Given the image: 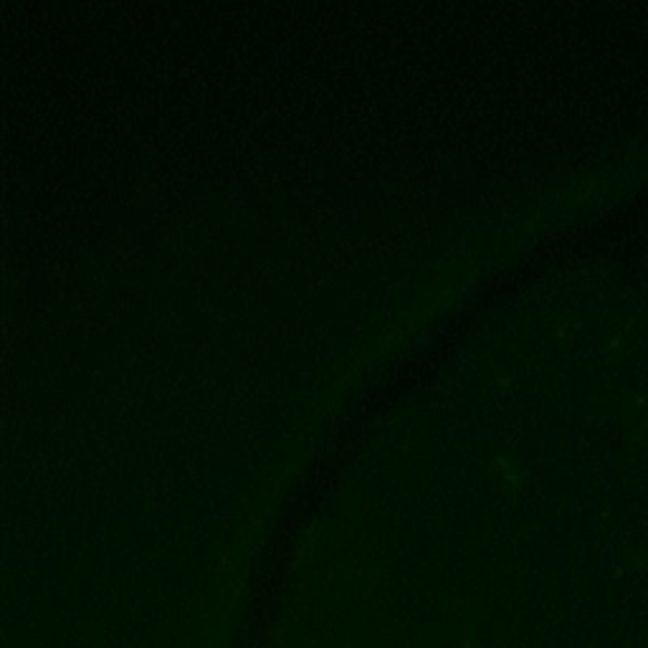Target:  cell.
<instances>
[{
  "instance_id": "ac0fdd59",
  "label": "cell",
  "mask_w": 648,
  "mask_h": 648,
  "mask_svg": "<svg viewBox=\"0 0 648 648\" xmlns=\"http://www.w3.org/2000/svg\"><path fill=\"white\" fill-rule=\"evenodd\" d=\"M438 177L443 180H453V183H471V165L469 157L449 152V155L438 157Z\"/></svg>"
},
{
  "instance_id": "4316f807",
  "label": "cell",
  "mask_w": 648,
  "mask_h": 648,
  "mask_svg": "<svg viewBox=\"0 0 648 648\" xmlns=\"http://www.w3.org/2000/svg\"><path fill=\"white\" fill-rule=\"evenodd\" d=\"M312 476H314V489L317 496L327 492H334L339 484V466L337 464H314L312 466Z\"/></svg>"
},
{
  "instance_id": "4dcf8cb0",
  "label": "cell",
  "mask_w": 648,
  "mask_h": 648,
  "mask_svg": "<svg viewBox=\"0 0 648 648\" xmlns=\"http://www.w3.org/2000/svg\"><path fill=\"white\" fill-rule=\"evenodd\" d=\"M393 206V183L388 177L370 180V210H388Z\"/></svg>"
},
{
  "instance_id": "603a6c76",
  "label": "cell",
  "mask_w": 648,
  "mask_h": 648,
  "mask_svg": "<svg viewBox=\"0 0 648 648\" xmlns=\"http://www.w3.org/2000/svg\"><path fill=\"white\" fill-rule=\"evenodd\" d=\"M231 203L236 208H246L253 210L264 203V192H261V183L258 180H246V183H236L231 190Z\"/></svg>"
},
{
  "instance_id": "f546056e",
  "label": "cell",
  "mask_w": 648,
  "mask_h": 648,
  "mask_svg": "<svg viewBox=\"0 0 648 648\" xmlns=\"http://www.w3.org/2000/svg\"><path fill=\"white\" fill-rule=\"evenodd\" d=\"M492 203H494V185L489 180H474L471 190H469L466 213H471V210H489Z\"/></svg>"
},
{
  "instance_id": "d6a6232c",
  "label": "cell",
  "mask_w": 648,
  "mask_h": 648,
  "mask_svg": "<svg viewBox=\"0 0 648 648\" xmlns=\"http://www.w3.org/2000/svg\"><path fill=\"white\" fill-rule=\"evenodd\" d=\"M102 251H104V246L99 243V238L91 236V233L76 236L74 258H81V261H87V264H91V261H96V258L102 256Z\"/></svg>"
},
{
  "instance_id": "484cf974",
  "label": "cell",
  "mask_w": 648,
  "mask_h": 648,
  "mask_svg": "<svg viewBox=\"0 0 648 648\" xmlns=\"http://www.w3.org/2000/svg\"><path fill=\"white\" fill-rule=\"evenodd\" d=\"M152 198V208L155 210H170V208L180 206V185L172 183H155L150 190Z\"/></svg>"
},
{
  "instance_id": "5bb4252c",
  "label": "cell",
  "mask_w": 648,
  "mask_h": 648,
  "mask_svg": "<svg viewBox=\"0 0 648 648\" xmlns=\"http://www.w3.org/2000/svg\"><path fill=\"white\" fill-rule=\"evenodd\" d=\"M107 534H109V527H107V519H102L99 514H87L81 516L76 522V542L81 547H99L107 542Z\"/></svg>"
},
{
  "instance_id": "5b68a950",
  "label": "cell",
  "mask_w": 648,
  "mask_h": 648,
  "mask_svg": "<svg viewBox=\"0 0 648 648\" xmlns=\"http://www.w3.org/2000/svg\"><path fill=\"white\" fill-rule=\"evenodd\" d=\"M332 431H334V441L342 446H362L368 441V415L360 411H339L332 420Z\"/></svg>"
},
{
  "instance_id": "8992f818",
  "label": "cell",
  "mask_w": 648,
  "mask_h": 648,
  "mask_svg": "<svg viewBox=\"0 0 648 648\" xmlns=\"http://www.w3.org/2000/svg\"><path fill=\"white\" fill-rule=\"evenodd\" d=\"M443 347H446V342H443L441 334H435L433 330L415 332L411 337L413 365H418V368H438V365H441Z\"/></svg>"
},
{
  "instance_id": "52a82bcc",
  "label": "cell",
  "mask_w": 648,
  "mask_h": 648,
  "mask_svg": "<svg viewBox=\"0 0 648 648\" xmlns=\"http://www.w3.org/2000/svg\"><path fill=\"white\" fill-rule=\"evenodd\" d=\"M435 253L446 264H464L469 258V236L458 226H449L435 233Z\"/></svg>"
},
{
  "instance_id": "cb8c5ba5",
  "label": "cell",
  "mask_w": 648,
  "mask_h": 648,
  "mask_svg": "<svg viewBox=\"0 0 648 648\" xmlns=\"http://www.w3.org/2000/svg\"><path fill=\"white\" fill-rule=\"evenodd\" d=\"M339 449L342 443H337L334 438H324V435H314L309 438V446H307V453L314 464H337Z\"/></svg>"
},
{
  "instance_id": "8fae6325",
  "label": "cell",
  "mask_w": 648,
  "mask_h": 648,
  "mask_svg": "<svg viewBox=\"0 0 648 648\" xmlns=\"http://www.w3.org/2000/svg\"><path fill=\"white\" fill-rule=\"evenodd\" d=\"M266 631L264 623L253 618H238L231 623V648H264Z\"/></svg>"
},
{
  "instance_id": "7c38bea8",
  "label": "cell",
  "mask_w": 648,
  "mask_h": 648,
  "mask_svg": "<svg viewBox=\"0 0 648 648\" xmlns=\"http://www.w3.org/2000/svg\"><path fill=\"white\" fill-rule=\"evenodd\" d=\"M206 514L210 522H233L238 514V501L228 489H213L206 496Z\"/></svg>"
},
{
  "instance_id": "7402d4cb",
  "label": "cell",
  "mask_w": 648,
  "mask_h": 648,
  "mask_svg": "<svg viewBox=\"0 0 648 648\" xmlns=\"http://www.w3.org/2000/svg\"><path fill=\"white\" fill-rule=\"evenodd\" d=\"M469 362H471V350H469V339H451L443 347L441 368L466 370L469 372Z\"/></svg>"
},
{
  "instance_id": "74e56055",
  "label": "cell",
  "mask_w": 648,
  "mask_h": 648,
  "mask_svg": "<svg viewBox=\"0 0 648 648\" xmlns=\"http://www.w3.org/2000/svg\"><path fill=\"white\" fill-rule=\"evenodd\" d=\"M365 464V449L362 446H342L339 449L337 466H345V469H360Z\"/></svg>"
},
{
  "instance_id": "277c9868",
  "label": "cell",
  "mask_w": 648,
  "mask_h": 648,
  "mask_svg": "<svg viewBox=\"0 0 648 648\" xmlns=\"http://www.w3.org/2000/svg\"><path fill=\"white\" fill-rule=\"evenodd\" d=\"M443 296L449 299L453 307H458L461 312H466L469 317H479L489 312V304H492V287L484 284V281L476 279H466L458 281L453 287H449L443 291Z\"/></svg>"
},
{
  "instance_id": "d4e9b609",
  "label": "cell",
  "mask_w": 648,
  "mask_h": 648,
  "mask_svg": "<svg viewBox=\"0 0 648 648\" xmlns=\"http://www.w3.org/2000/svg\"><path fill=\"white\" fill-rule=\"evenodd\" d=\"M266 620H271V623H284L289 615V595L284 588H273L266 593Z\"/></svg>"
},
{
  "instance_id": "60d3db41",
  "label": "cell",
  "mask_w": 648,
  "mask_h": 648,
  "mask_svg": "<svg viewBox=\"0 0 648 648\" xmlns=\"http://www.w3.org/2000/svg\"><path fill=\"white\" fill-rule=\"evenodd\" d=\"M494 623L492 620H481L479 628H476V641L481 648H494Z\"/></svg>"
},
{
  "instance_id": "9c48e42d",
  "label": "cell",
  "mask_w": 648,
  "mask_h": 648,
  "mask_svg": "<svg viewBox=\"0 0 648 648\" xmlns=\"http://www.w3.org/2000/svg\"><path fill=\"white\" fill-rule=\"evenodd\" d=\"M438 438L446 446H464L474 443V411L464 415H446L438 418Z\"/></svg>"
},
{
  "instance_id": "83f0119b",
  "label": "cell",
  "mask_w": 648,
  "mask_h": 648,
  "mask_svg": "<svg viewBox=\"0 0 648 648\" xmlns=\"http://www.w3.org/2000/svg\"><path fill=\"white\" fill-rule=\"evenodd\" d=\"M99 228L102 233L109 236H127V221H125V208L109 206L99 213Z\"/></svg>"
},
{
  "instance_id": "f1b7e54d",
  "label": "cell",
  "mask_w": 648,
  "mask_h": 648,
  "mask_svg": "<svg viewBox=\"0 0 648 648\" xmlns=\"http://www.w3.org/2000/svg\"><path fill=\"white\" fill-rule=\"evenodd\" d=\"M496 433H499V426H496V418L492 413H479L474 411V443H496Z\"/></svg>"
},
{
  "instance_id": "f35d334b",
  "label": "cell",
  "mask_w": 648,
  "mask_h": 648,
  "mask_svg": "<svg viewBox=\"0 0 648 648\" xmlns=\"http://www.w3.org/2000/svg\"><path fill=\"white\" fill-rule=\"evenodd\" d=\"M516 507H519V516H522V519H534V516L539 514L537 501L532 499V496H530L527 492L519 494V499H516Z\"/></svg>"
},
{
  "instance_id": "ab89813d",
  "label": "cell",
  "mask_w": 648,
  "mask_h": 648,
  "mask_svg": "<svg viewBox=\"0 0 648 648\" xmlns=\"http://www.w3.org/2000/svg\"><path fill=\"white\" fill-rule=\"evenodd\" d=\"M233 375V370H231L228 362H213L210 368H208V377H210V383L213 385H221L223 380H228V377Z\"/></svg>"
},
{
  "instance_id": "2e32d148",
  "label": "cell",
  "mask_w": 648,
  "mask_h": 648,
  "mask_svg": "<svg viewBox=\"0 0 648 648\" xmlns=\"http://www.w3.org/2000/svg\"><path fill=\"white\" fill-rule=\"evenodd\" d=\"M127 236L152 233L157 228V210L152 206H125Z\"/></svg>"
},
{
  "instance_id": "6da1fadb",
  "label": "cell",
  "mask_w": 648,
  "mask_h": 648,
  "mask_svg": "<svg viewBox=\"0 0 648 648\" xmlns=\"http://www.w3.org/2000/svg\"><path fill=\"white\" fill-rule=\"evenodd\" d=\"M342 177H339L337 162L327 155H317L309 168V188H307V195L304 200L309 203L312 208H319V210H327V208H337V200L342 195Z\"/></svg>"
},
{
  "instance_id": "3957f363",
  "label": "cell",
  "mask_w": 648,
  "mask_h": 648,
  "mask_svg": "<svg viewBox=\"0 0 648 648\" xmlns=\"http://www.w3.org/2000/svg\"><path fill=\"white\" fill-rule=\"evenodd\" d=\"M284 522L294 532H302L319 516L317 512V494L307 492L299 484L289 481L284 489Z\"/></svg>"
},
{
  "instance_id": "4fadbf2b",
  "label": "cell",
  "mask_w": 648,
  "mask_h": 648,
  "mask_svg": "<svg viewBox=\"0 0 648 648\" xmlns=\"http://www.w3.org/2000/svg\"><path fill=\"white\" fill-rule=\"evenodd\" d=\"M53 279H26V309L30 314H41V312H51L56 304L53 294Z\"/></svg>"
},
{
  "instance_id": "44dd1931",
  "label": "cell",
  "mask_w": 648,
  "mask_h": 648,
  "mask_svg": "<svg viewBox=\"0 0 648 648\" xmlns=\"http://www.w3.org/2000/svg\"><path fill=\"white\" fill-rule=\"evenodd\" d=\"M411 203L418 210H433L438 206V175L435 177H420L418 183L413 185L411 190Z\"/></svg>"
},
{
  "instance_id": "1f68e13d",
  "label": "cell",
  "mask_w": 648,
  "mask_h": 648,
  "mask_svg": "<svg viewBox=\"0 0 648 648\" xmlns=\"http://www.w3.org/2000/svg\"><path fill=\"white\" fill-rule=\"evenodd\" d=\"M129 253H132L137 261H150V258L157 253V241L152 233H137V236H129Z\"/></svg>"
},
{
  "instance_id": "d6986e66",
  "label": "cell",
  "mask_w": 648,
  "mask_h": 648,
  "mask_svg": "<svg viewBox=\"0 0 648 648\" xmlns=\"http://www.w3.org/2000/svg\"><path fill=\"white\" fill-rule=\"evenodd\" d=\"M385 177H388L393 185L395 183H413L415 185L420 180L418 162H415V157L413 155H408V152H400V155L393 157V162L388 165Z\"/></svg>"
},
{
  "instance_id": "e575fe53",
  "label": "cell",
  "mask_w": 648,
  "mask_h": 648,
  "mask_svg": "<svg viewBox=\"0 0 648 648\" xmlns=\"http://www.w3.org/2000/svg\"><path fill=\"white\" fill-rule=\"evenodd\" d=\"M317 512H319V519H334V516L342 512V496H339V489L317 496Z\"/></svg>"
},
{
  "instance_id": "e0dca14e",
  "label": "cell",
  "mask_w": 648,
  "mask_h": 648,
  "mask_svg": "<svg viewBox=\"0 0 648 648\" xmlns=\"http://www.w3.org/2000/svg\"><path fill=\"white\" fill-rule=\"evenodd\" d=\"M334 226L342 236H362L368 228V215L360 208L337 206L334 208Z\"/></svg>"
},
{
  "instance_id": "30bf717a",
  "label": "cell",
  "mask_w": 648,
  "mask_h": 648,
  "mask_svg": "<svg viewBox=\"0 0 648 648\" xmlns=\"http://www.w3.org/2000/svg\"><path fill=\"white\" fill-rule=\"evenodd\" d=\"M185 514V499L177 486H162L152 501V516L157 522H175Z\"/></svg>"
},
{
  "instance_id": "8d00e7d4",
  "label": "cell",
  "mask_w": 648,
  "mask_h": 648,
  "mask_svg": "<svg viewBox=\"0 0 648 648\" xmlns=\"http://www.w3.org/2000/svg\"><path fill=\"white\" fill-rule=\"evenodd\" d=\"M516 332H519V322H516L514 314H509V317H499V319H492V337L512 339V337H516Z\"/></svg>"
},
{
  "instance_id": "7a4b0ae2",
  "label": "cell",
  "mask_w": 648,
  "mask_h": 648,
  "mask_svg": "<svg viewBox=\"0 0 648 648\" xmlns=\"http://www.w3.org/2000/svg\"><path fill=\"white\" fill-rule=\"evenodd\" d=\"M519 228V218L504 208H489V210H471L464 213L461 231L466 236H501Z\"/></svg>"
},
{
  "instance_id": "ffe728a7",
  "label": "cell",
  "mask_w": 648,
  "mask_h": 648,
  "mask_svg": "<svg viewBox=\"0 0 648 648\" xmlns=\"http://www.w3.org/2000/svg\"><path fill=\"white\" fill-rule=\"evenodd\" d=\"M180 206L192 208V210H206L210 206V185H208V180L180 183Z\"/></svg>"
},
{
  "instance_id": "836d02e7",
  "label": "cell",
  "mask_w": 648,
  "mask_h": 648,
  "mask_svg": "<svg viewBox=\"0 0 648 648\" xmlns=\"http://www.w3.org/2000/svg\"><path fill=\"white\" fill-rule=\"evenodd\" d=\"M129 168H132V172H134V177H137V180H142V183H155L157 162H155V157H152V155L142 152V155L132 157Z\"/></svg>"
},
{
  "instance_id": "9a60e30c",
  "label": "cell",
  "mask_w": 648,
  "mask_h": 648,
  "mask_svg": "<svg viewBox=\"0 0 648 648\" xmlns=\"http://www.w3.org/2000/svg\"><path fill=\"white\" fill-rule=\"evenodd\" d=\"M291 177V162L281 155H261L258 160V183L281 185Z\"/></svg>"
},
{
  "instance_id": "d590c367",
  "label": "cell",
  "mask_w": 648,
  "mask_h": 648,
  "mask_svg": "<svg viewBox=\"0 0 648 648\" xmlns=\"http://www.w3.org/2000/svg\"><path fill=\"white\" fill-rule=\"evenodd\" d=\"M208 648H231V626L228 623H213L206 631Z\"/></svg>"
},
{
  "instance_id": "ba28073f",
  "label": "cell",
  "mask_w": 648,
  "mask_h": 648,
  "mask_svg": "<svg viewBox=\"0 0 648 648\" xmlns=\"http://www.w3.org/2000/svg\"><path fill=\"white\" fill-rule=\"evenodd\" d=\"M469 322H471V317L466 314V312H461L458 307H453V304H443L441 309L435 312V319H433V332L435 334H441L443 342H451V339H469Z\"/></svg>"
}]
</instances>
